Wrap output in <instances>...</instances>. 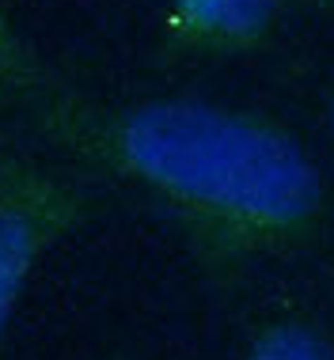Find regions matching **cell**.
Wrapping results in <instances>:
<instances>
[{
    "instance_id": "1",
    "label": "cell",
    "mask_w": 334,
    "mask_h": 360,
    "mask_svg": "<svg viewBox=\"0 0 334 360\" xmlns=\"http://www.w3.org/2000/svg\"><path fill=\"white\" fill-rule=\"evenodd\" d=\"M103 160L144 186L213 266L289 258L327 217V182L300 141L259 114L144 103L106 125Z\"/></svg>"
},
{
    "instance_id": "2",
    "label": "cell",
    "mask_w": 334,
    "mask_h": 360,
    "mask_svg": "<svg viewBox=\"0 0 334 360\" xmlns=\"http://www.w3.org/2000/svg\"><path fill=\"white\" fill-rule=\"evenodd\" d=\"M80 212V198L54 179L19 171L0 182V356L35 269Z\"/></svg>"
},
{
    "instance_id": "3",
    "label": "cell",
    "mask_w": 334,
    "mask_h": 360,
    "mask_svg": "<svg viewBox=\"0 0 334 360\" xmlns=\"http://www.w3.org/2000/svg\"><path fill=\"white\" fill-rule=\"evenodd\" d=\"M179 31L213 50H247L270 34L278 0H171Z\"/></svg>"
},
{
    "instance_id": "4",
    "label": "cell",
    "mask_w": 334,
    "mask_h": 360,
    "mask_svg": "<svg viewBox=\"0 0 334 360\" xmlns=\"http://www.w3.org/2000/svg\"><path fill=\"white\" fill-rule=\"evenodd\" d=\"M243 360H334V345L308 319H278L254 334Z\"/></svg>"
},
{
    "instance_id": "5",
    "label": "cell",
    "mask_w": 334,
    "mask_h": 360,
    "mask_svg": "<svg viewBox=\"0 0 334 360\" xmlns=\"http://www.w3.org/2000/svg\"><path fill=\"white\" fill-rule=\"evenodd\" d=\"M330 129H334V99H330Z\"/></svg>"
}]
</instances>
